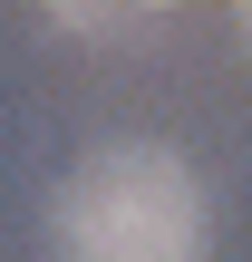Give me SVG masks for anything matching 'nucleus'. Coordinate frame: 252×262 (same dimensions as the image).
I'll return each mask as SVG.
<instances>
[{
    "instance_id": "nucleus-1",
    "label": "nucleus",
    "mask_w": 252,
    "mask_h": 262,
    "mask_svg": "<svg viewBox=\"0 0 252 262\" xmlns=\"http://www.w3.org/2000/svg\"><path fill=\"white\" fill-rule=\"evenodd\" d=\"M68 262H204V185L175 146H107L58 194Z\"/></svg>"
}]
</instances>
